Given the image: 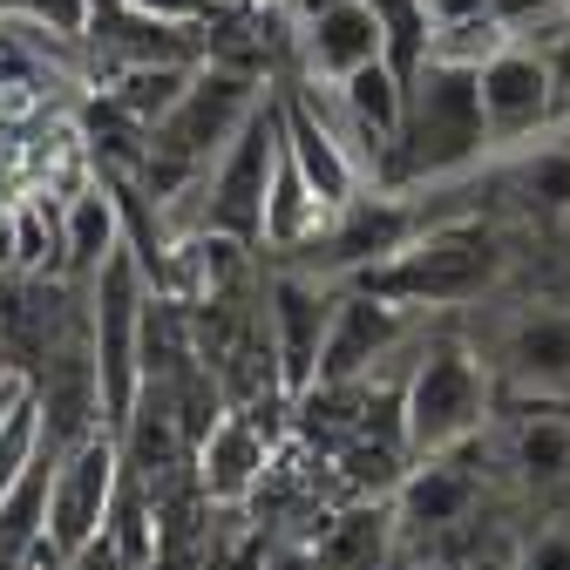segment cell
Instances as JSON below:
<instances>
[{"label": "cell", "instance_id": "19", "mask_svg": "<svg viewBox=\"0 0 570 570\" xmlns=\"http://www.w3.org/2000/svg\"><path fill=\"white\" fill-rule=\"evenodd\" d=\"M326 225H333V210H326L320 190L299 177L293 150H278V170H272V190H265V245H272V252H299V245H313Z\"/></svg>", "mask_w": 570, "mask_h": 570}, {"label": "cell", "instance_id": "28", "mask_svg": "<svg viewBox=\"0 0 570 570\" xmlns=\"http://www.w3.org/2000/svg\"><path fill=\"white\" fill-rule=\"evenodd\" d=\"M21 387H28V374H14V367H0V414H8V407L21 401Z\"/></svg>", "mask_w": 570, "mask_h": 570}, {"label": "cell", "instance_id": "14", "mask_svg": "<svg viewBox=\"0 0 570 570\" xmlns=\"http://www.w3.org/2000/svg\"><path fill=\"white\" fill-rule=\"evenodd\" d=\"M475 510V475H469V462L449 449V455H421L407 475H401V489H394V517L407 523V530H455L462 517Z\"/></svg>", "mask_w": 570, "mask_h": 570}, {"label": "cell", "instance_id": "15", "mask_svg": "<svg viewBox=\"0 0 570 570\" xmlns=\"http://www.w3.org/2000/svg\"><path fill=\"white\" fill-rule=\"evenodd\" d=\"M122 238V204H116V184H82L76 197L61 204V278L68 285H89L102 272V258L116 252Z\"/></svg>", "mask_w": 570, "mask_h": 570}, {"label": "cell", "instance_id": "2", "mask_svg": "<svg viewBox=\"0 0 570 570\" xmlns=\"http://www.w3.org/2000/svg\"><path fill=\"white\" fill-rule=\"evenodd\" d=\"M510 272V252L503 238H495L489 225H435V232H414L394 258L367 265L361 278H346V285H361V293H381L394 306H469V299H489L495 285H503Z\"/></svg>", "mask_w": 570, "mask_h": 570}, {"label": "cell", "instance_id": "4", "mask_svg": "<svg viewBox=\"0 0 570 570\" xmlns=\"http://www.w3.org/2000/svg\"><path fill=\"white\" fill-rule=\"evenodd\" d=\"M401 407H407V449H414V462L421 455H449V449H462L475 428L489 421L495 381L475 361V346H462V340H428L414 353V367H407Z\"/></svg>", "mask_w": 570, "mask_h": 570}, {"label": "cell", "instance_id": "12", "mask_svg": "<svg viewBox=\"0 0 570 570\" xmlns=\"http://www.w3.org/2000/svg\"><path fill=\"white\" fill-rule=\"evenodd\" d=\"M414 232H421V218H414L401 197H387V190H381V197L361 190L346 210H333V225L313 238V245H320L313 258H320V272H333V278H361L367 265L394 258Z\"/></svg>", "mask_w": 570, "mask_h": 570}, {"label": "cell", "instance_id": "11", "mask_svg": "<svg viewBox=\"0 0 570 570\" xmlns=\"http://www.w3.org/2000/svg\"><path fill=\"white\" fill-rule=\"evenodd\" d=\"M401 340H407V306H394V299H381V293H361V285H346V293L333 299V333H326L320 381H313V387H346V381L381 374V361H394Z\"/></svg>", "mask_w": 570, "mask_h": 570}, {"label": "cell", "instance_id": "1", "mask_svg": "<svg viewBox=\"0 0 570 570\" xmlns=\"http://www.w3.org/2000/svg\"><path fill=\"white\" fill-rule=\"evenodd\" d=\"M272 89H258V68H238L225 55H210L190 89L170 102V116L142 136V197L150 210H177V197H197V184L210 177V164L225 157V142L245 129V116L265 102Z\"/></svg>", "mask_w": 570, "mask_h": 570}, {"label": "cell", "instance_id": "8", "mask_svg": "<svg viewBox=\"0 0 570 570\" xmlns=\"http://www.w3.org/2000/svg\"><path fill=\"white\" fill-rule=\"evenodd\" d=\"M475 89H482V122L489 142H523L537 129L557 122V82H550V55L530 41H510L503 55H489L475 68Z\"/></svg>", "mask_w": 570, "mask_h": 570}, {"label": "cell", "instance_id": "24", "mask_svg": "<svg viewBox=\"0 0 570 570\" xmlns=\"http://www.w3.org/2000/svg\"><path fill=\"white\" fill-rule=\"evenodd\" d=\"M550 82H557V122H570V14L550 28Z\"/></svg>", "mask_w": 570, "mask_h": 570}, {"label": "cell", "instance_id": "23", "mask_svg": "<svg viewBox=\"0 0 570 570\" xmlns=\"http://www.w3.org/2000/svg\"><path fill=\"white\" fill-rule=\"evenodd\" d=\"M28 28H41L48 41L61 48H89V28H96V0H21L14 8Z\"/></svg>", "mask_w": 570, "mask_h": 570}, {"label": "cell", "instance_id": "21", "mask_svg": "<svg viewBox=\"0 0 570 570\" xmlns=\"http://www.w3.org/2000/svg\"><path fill=\"white\" fill-rule=\"evenodd\" d=\"M517 469L530 482H563L570 475V414L563 407H537L517 428Z\"/></svg>", "mask_w": 570, "mask_h": 570}, {"label": "cell", "instance_id": "17", "mask_svg": "<svg viewBox=\"0 0 570 570\" xmlns=\"http://www.w3.org/2000/svg\"><path fill=\"white\" fill-rule=\"evenodd\" d=\"M387 543H394V495H367V503L326 517V530L313 537V570H381Z\"/></svg>", "mask_w": 570, "mask_h": 570}, {"label": "cell", "instance_id": "3", "mask_svg": "<svg viewBox=\"0 0 570 570\" xmlns=\"http://www.w3.org/2000/svg\"><path fill=\"white\" fill-rule=\"evenodd\" d=\"M89 293V353H96V381H102V421L122 428L129 407L142 401L150 361H142V340H150V265H142L136 238L122 232L116 252L102 258V272L82 285Z\"/></svg>", "mask_w": 570, "mask_h": 570}, {"label": "cell", "instance_id": "22", "mask_svg": "<svg viewBox=\"0 0 570 570\" xmlns=\"http://www.w3.org/2000/svg\"><path fill=\"white\" fill-rule=\"evenodd\" d=\"M517 197L530 218L543 225H563L570 218V150H537L517 164Z\"/></svg>", "mask_w": 570, "mask_h": 570}, {"label": "cell", "instance_id": "6", "mask_svg": "<svg viewBox=\"0 0 570 570\" xmlns=\"http://www.w3.org/2000/svg\"><path fill=\"white\" fill-rule=\"evenodd\" d=\"M285 150V116H278V89L245 116V129L225 142V157L210 164V177L197 184V232H225L238 245H265V190Z\"/></svg>", "mask_w": 570, "mask_h": 570}, {"label": "cell", "instance_id": "26", "mask_svg": "<svg viewBox=\"0 0 570 570\" xmlns=\"http://www.w3.org/2000/svg\"><path fill=\"white\" fill-rule=\"evenodd\" d=\"M142 14H164V21H218V0H129Z\"/></svg>", "mask_w": 570, "mask_h": 570}, {"label": "cell", "instance_id": "18", "mask_svg": "<svg viewBox=\"0 0 570 570\" xmlns=\"http://www.w3.org/2000/svg\"><path fill=\"white\" fill-rule=\"evenodd\" d=\"M55 455L61 449H41L28 462V475L0 495V570H28V557L41 550L48 537V489H55Z\"/></svg>", "mask_w": 570, "mask_h": 570}, {"label": "cell", "instance_id": "27", "mask_svg": "<svg viewBox=\"0 0 570 570\" xmlns=\"http://www.w3.org/2000/svg\"><path fill=\"white\" fill-rule=\"evenodd\" d=\"M278 8H285V28H306V21H320L333 8V0H278Z\"/></svg>", "mask_w": 570, "mask_h": 570}, {"label": "cell", "instance_id": "29", "mask_svg": "<svg viewBox=\"0 0 570 570\" xmlns=\"http://www.w3.org/2000/svg\"><path fill=\"white\" fill-rule=\"evenodd\" d=\"M265 570H313V550H293V557H272Z\"/></svg>", "mask_w": 570, "mask_h": 570}, {"label": "cell", "instance_id": "5", "mask_svg": "<svg viewBox=\"0 0 570 570\" xmlns=\"http://www.w3.org/2000/svg\"><path fill=\"white\" fill-rule=\"evenodd\" d=\"M489 150L482 122V89L475 68L428 61L407 89V122H401V170L407 177H455Z\"/></svg>", "mask_w": 570, "mask_h": 570}, {"label": "cell", "instance_id": "25", "mask_svg": "<svg viewBox=\"0 0 570 570\" xmlns=\"http://www.w3.org/2000/svg\"><path fill=\"white\" fill-rule=\"evenodd\" d=\"M523 570H570V523H563V530H543V537L523 550Z\"/></svg>", "mask_w": 570, "mask_h": 570}, {"label": "cell", "instance_id": "16", "mask_svg": "<svg viewBox=\"0 0 570 570\" xmlns=\"http://www.w3.org/2000/svg\"><path fill=\"white\" fill-rule=\"evenodd\" d=\"M503 374L537 394H570V306L523 313L503 340Z\"/></svg>", "mask_w": 570, "mask_h": 570}, {"label": "cell", "instance_id": "9", "mask_svg": "<svg viewBox=\"0 0 570 570\" xmlns=\"http://www.w3.org/2000/svg\"><path fill=\"white\" fill-rule=\"evenodd\" d=\"M278 435L272 428H258V414L252 407H232V414H218L197 435V495L210 510H245L252 495H258V482L272 475V462H278V449H272Z\"/></svg>", "mask_w": 570, "mask_h": 570}, {"label": "cell", "instance_id": "7", "mask_svg": "<svg viewBox=\"0 0 570 570\" xmlns=\"http://www.w3.org/2000/svg\"><path fill=\"white\" fill-rule=\"evenodd\" d=\"M116 482H122V442L116 428H96L76 449L55 455V489H48V543L61 557H76L82 543L102 537L109 503H116Z\"/></svg>", "mask_w": 570, "mask_h": 570}, {"label": "cell", "instance_id": "10", "mask_svg": "<svg viewBox=\"0 0 570 570\" xmlns=\"http://www.w3.org/2000/svg\"><path fill=\"white\" fill-rule=\"evenodd\" d=\"M265 333H272V361H278V387L285 394H306L320 381V353H326V333H333V299L320 278H299V272H285L272 278V293H265Z\"/></svg>", "mask_w": 570, "mask_h": 570}, {"label": "cell", "instance_id": "13", "mask_svg": "<svg viewBox=\"0 0 570 570\" xmlns=\"http://www.w3.org/2000/svg\"><path fill=\"white\" fill-rule=\"evenodd\" d=\"M293 41H299V76L326 82V89L361 76L367 61H387V28H381V14L367 0H333L320 21L293 28Z\"/></svg>", "mask_w": 570, "mask_h": 570}, {"label": "cell", "instance_id": "30", "mask_svg": "<svg viewBox=\"0 0 570 570\" xmlns=\"http://www.w3.org/2000/svg\"><path fill=\"white\" fill-rule=\"evenodd\" d=\"M232 8H252V0H218V14H232Z\"/></svg>", "mask_w": 570, "mask_h": 570}, {"label": "cell", "instance_id": "20", "mask_svg": "<svg viewBox=\"0 0 570 570\" xmlns=\"http://www.w3.org/2000/svg\"><path fill=\"white\" fill-rule=\"evenodd\" d=\"M340 109L361 122L367 136H381V142H394V157H401V122H407V82L394 76V61H367L361 76H346L340 89Z\"/></svg>", "mask_w": 570, "mask_h": 570}]
</instances>
